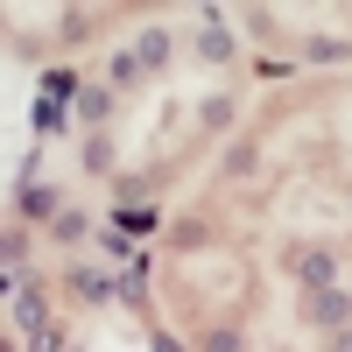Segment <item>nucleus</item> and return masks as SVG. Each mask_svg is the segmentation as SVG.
I'll list each match as a JSON object with an SVG mask.
<instances>
[{
    "label": "nucleus",
    "mask_w": 352,
    "mask_h": 352,
    "mask_svg": "<svg viewBox=\"0 0 352 352\" xmlns=\"http://www.w3.org/2000/svg\"><path fill=\"white\" fill-rule=\"evenodd\" d=\"M64 289H71L78 303H92V310H106L113 296H120V282L99 275V268H85V261H78V268H64Z\"/></svg>",
    "instance_id": "7ed1b4c3"
},
{
    "label": "nucleus",
    "mask_w": 352,
    "mask_h": 352,
    "mask_svg": "<svg viewBox=\"0 0 352 352\" xmlns=\"http://www.w3.org/2000/svg\"><path fill=\"white\" fill-rule=\"evenodd\" d=\"M14 324H21V331H50V296H43L36 275L14 282Z\"/></svg>",
    "instance_id": "39448f33"
},
{
    "label": "nucleus",
    "mask_w": 352,
    "mask_h": 352,
    "mask_svg": "<svg viewBox=\"0 0 352 352\" xmlns=\"http://www.w3.org/2000/svg\"><path fill=\"white\" fill-rule=\"evenodd\" d=\"M134 64H141V71H162V64H169V28H141Z\"/></svg>",
    "instance_id": "6e6552de"
},
{
    "label": "nucleus",
    "mask_w": 352,
    "mask_h": 352,
    "mask_svg": "<svg viewBox=\"0 0 352 352\" xmlns=\"http://www.w3.org/2000/svg\"><path fill=\"white\" fill-rule=\"evenodd\" d=\"M289 275H296L310 296H317V289H331V282H338V261H331L324 247H310V254H296V261H289Z\"/></svg>",
    "instance_id": "423d86ee"
},
{
    "label": "nucleus",
    "mask_w": 352,
    "mask_h": 352,
    "mask_svg": "<svg viewBox=\"0 0 352 352\" xmlns=\"http://www.w3.org/2000/svg\"><path fill=\"white\" fill-rule=\"evenodd\" d=\"M338 56H345V43H338V36H324V43H310V64H338Z\"/></svg>",
    "instance_id": "f3484780"
},
{
    "label": "nucleus",
    "mask_w": 352,
    "mask_h": 352,
    "mask_svg": "<svg viewBox=\"0 0 352 352\" xmlns=\"http://www.w3.org/2000/svg\"><path fill=\"white\" fill-rule=\"evenodd\" d=\"M106 113H113V85H85V99H78V127H106Z\"/></svg>",
    "instance_id": "1a4fd4ad"
},
{
    "label": "nucleus",
    "mask_w": 352,
    "mask_h": 352,
    "mask_svg": "<svg viewBox=\"0 0 352 352\" xmlns=\"http://www.w3.org/2000/svg\"><path fill=\"white\" fill-rule=\"evenodd\" d=\"M64 43H92V14H64Z\"/></svg>",
    "instance_id": "dca6fc26"
},
{
    "label": "nucleus",
    "mask_w": 352,
    "mask_h": 352,
    "mask_svg": "<svg viewBox=\"0 0 352 352\" xmlns=\"http://www.w3.org/2000/svg\"><path fill=\"white\" fill-rule=\"evenodd\" d=\"M331 352H352V324H345V331H331Z\"/></svg>",
    "instance_id": "aec40b11"
},
{
    "label": "nucleus",
    "mask_w": 352,
    "mask_h": 352,
    "mask_svg": "<svg viewBox=\"0 0 352 352\" xmlns=\"http://www.w3.org/2000/svg\"><path fill=\"white\" fill-rule=\"evenodd\" d=\"M50 232H56L64 247H78V240H92V219H85V212H64V219H56Z\"/></svg>",
    "instance_id": "f8f14e48"
},
{
    "label": "nucleus",
    "mask_w": 352,
    "mask_h": 352,
    "mask_svg": "<svg viewBox=\"0 0 352 352\" xmlns=\"http://www.w3.org/2000/svg\"><path fill=\"white\" fill-rule=\"evenodd\" d=\"M232 120H240V106H232L226 92H219V99H204V106H197V127H204V134H226Z\"/></svg>",
    "instance_id": "9d476101"
},
{
    "label": "nucleus",
    "mask_w": 352,
    "mask_h": 352,
    "mask_svg": "<svg viewBox=\"0 0 352 352\" xmlns=\"http://www.w3.org/2000/svg\"><path fill=\"white\" fill-rule=\"evenodd\" d=\"M78 155H85V169H92V176H113V141H99V134H92Z\"/></svg>",
    "instance_id": "ddd939ff"
},
{
    "label": "nucleus",
    "mask_w": 352,
    "mask_h": 352,
    "mask_svg": "<svg viewBox=\"0 0 352 352\" xmlns=\"http://www.w3.org/2000/svg\"><path fill=\"white\" fill-rule=\"evenodd\" d=\"M28 352H64V331H56V324L50 331H28Z\"/></svg>",
    "instance_id": "6ab92c4d"
},
{
    "label": "nucleus",
    "mask_w": 352,
    "mask_h": 352,
    "mask_svg": "<svg viewBox=\"0 0 352 352\" xmlns=\"http://www.w3.org/2000/svg\"><path fill=\"white\" fill-rule=\"evenodd\" d=\"M14 212H21V219H36V226H56V219H64V204H56V190H50V184L21 176V190H14Z\"/></svg>",
    "instance_id": "20e7f679"
},
{
    "label": "nucleus",
    "mask_w": 352,
    "mask_h": 352,
    "mask_svg": "<svg viewBox=\"0 0 352 352\" xmlns=\"http://www.w3.org/2000/svg\"><path fill=\"white\" fill-rule=\"evenodd\" d=\"M232 50H240V43H232L226 14L219 8H197V56H204V64H232Z\"/></svg>",
    "instance_id": "f257e3e1"
},
{
    "label": "nucleus",
    "mask_w": 352,
    "mask_h": 352,
    "mask_svg": "<svg viewBox=\"0 0 352 352\" xmlns=\"http://www.w3.org/2000/svg\"><path fill=\"white\" fill-rule=\"evenodd\" d=\"M197 352H247V338L232 331V324H219V331H204V338H197Z\"/></svg>",
    "instance_id": "4468645a"
},
{
    "label": "nucleus",
    "mask_w": 352,
    "mask_h": 352,
    "mask_svg": "<svg viewBox=\"0 0 352 352\" xmlns=\"http://www.w3.org/2000/svg\"><path fill=\"white\" fill-rule=\"evenodd\" d=\"M113 232H127V240H148V232H155V204H120V212H113Z\"/></svg>",
    "instance_id": "0eeeda50"
},
{
    "label": "nucleus",
    "mask_w": 352,
    "mask_h": 352,
    "mask_svg": "<svg viewBox=\"0 0 352 352\" xmlns=\"http://www.w3.org/2000/svg\"><path fill=\"white\" fill-rule=\"evenodd\" d=\"M134 78H148V71H141V64H134V50H120V56H113V92H127V85H134Z\"/></svg>",
    "instance_id": "2eb2a0df"
},
{
    "label": "nucleus",
    "mask_w": 352,
    "mask_h": 352,
    "mask_svg": "<svg viewBox=\"0 0 352 352\" xmlns=\"http://www.w3.org/2000/svg\"><path fill=\"white\" fill-rule=\"evenodd\" d=\"M43 99H50V106H64V99H85L78 71H43Z\"/></svg>",
    "instance_id": "9b49d317"
},
{
    "label": "nucleus",
    "mask_w": 352,
    "mask_h": 352,
    "mask_svg": "<svg viewBox=\"0 0 352 352\" xmlns=\"http://www.w3.org/2000/svg\"><path fill=\"white\" fill-rule=\"evenodd\" d=\"M36 127H43V134H56V127H64V106H50V99H36Z\"/></svg>",
    "instance_id": "a211bd4d"
},
{
    "label": "nucleus",
    "mask_w": 352,
    "mask_h": 352,
    "mask_svg": "<svg viewBox=\"0 0 352 352\" xmlns=\"http://www.w3.org/2000/svg\"><path fill=\"white\" fill-rule=\"evenodd\" d=\"M303 317L317 331H345L352 324V296H345V289H317V296H303Z\"/></svg>",
    "instance_id": "f03ea898"
}]
</instances>
